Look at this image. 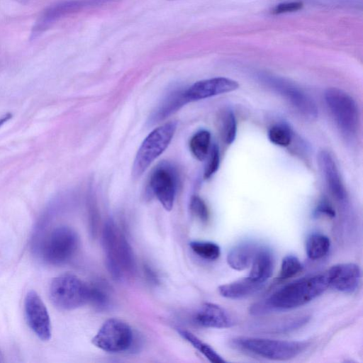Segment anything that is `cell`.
Listing matches in <instances>:
<instances>
[{
  "label": "cell",
  "instance_id": "17",
  "mask_svg": "<svg viewBox=\"0 0 363 363\" xmlns=\"http://www.w3.org/2000/svg\"><path fill=\"white\" fill-rule=\"evenodd\" d=\"M264 284L258 283L249 277L220 285L219 294L228 298L240 299L248 297L260 290Z\"/></svg>",
  "mask_w": 363,
  "mask_h": 363
},
{
  "label": "cell",
  "instance_id": "27",
  "mask_svg": "<svg viewBox=\"0 0 363 363\" xmlns=\"http://www.w3.org/2000/svg\"><path fill=\"white\" fill-rule=\"evenodd\" d=\"M268 138L271 143L276 145L287 147L291 144L292 133L287 125L276 124L269 128Z\"/></svg>",
  "mask_w": 363,
  "mask_h": 363
},
{
  "label": "cell",
  "instance_id": "31",
  "mask_svg": "<svg viewBox=\"0 0 363 363\" xmlns=\"http://www.w3.org/2000/svg\"><path fill=\"white\" fill-rule=\"evenodd\" d=\"M191 213L201 221L207 222L209 218V211L204 201L198 196H193L190 200Z\"/></svg>",
  "mask_w": 363,
  "mask_h": 363
},
{
  "label": "cell",
  "instance_id": "18",
  "mask_svg": "<svg viewBox=\"0 0 363 363\" xmlns=\"http://www.w3.org/2000/svg\"><path fill=\"white\" fill-rule=\"evenodd\" d=\"M274 258L271 251L265 247H259L251 264L249 277L252 280L264 284L272 274Z\"/></svg>",
  "mask_w": 363,
  "mask_h": 363
},
{
  "label": "cell",
  "instance_id": "32",
  "mask_svg": "<svg viewBox=\"0 0 363 363\" xmlns=\"http://www.w3.org/2000/svg\"><path fill=\"white\" fill-rule=\"evenodd\" d=\"M303 4L301 1H290L277 5L272 10L273 14H281L294 12L302 9Z\"/></svg>",
  "mask_w": 363,
  "mask_h": 363
},
{
  "label": "cell",
  "instance_id": "23",
  "mask_svg": "<svg viewBox=\"0 0 363 363\" xmlns=\"http://www.w3.org/2000/svg\"><path fill=\"white\" fill-rule=\"evenodd\" d=\"M184 91V90H178L171 92L158 108L154 115V120L163 119L186 104Z\"/></svg>",
  "mask_w": 363,
  "mask_h": 363
},
{
  "label": "cell",
  "instance_id": "12",
  "mask_svg": "<svg viewBox=\"0 0 363 363\" xmlns=\"http://www.w3.org/2000/svg\"><path fill=\"white\" fill-rule=\"evenodd\" d=\"M239 87V84L226 77H214L195 82L184 94L186 101H196L214 96L231 92Z\"/></svg>",
  "mask_w": 363,
  "mask_h": 363
},
{
  "label": "cell",
  "instance_id": "8",
  "mask_svg": "<svg viewBox=\"0 0 363 363\" xmlns=\"http://www.w3.org/2000/svg\"><path fill=\"white\" fill-rule=\"evenodd\" d=\"M260 79L274 92L284 98L298 113L308 120L318 117L315 103L300 87L281 77L272 74L260 75Z\"/></svg>",
  "mask_w": 363,
  "mask_h": 363
},
{
  "label": "cell",
  "instance_id": "34",
  "mask_svg": "<svg viewBox=\"0 0 363 363\" xmlns=\"http://www.w3.org/2000/svg\"><path fill=\"white\" fill-rule=\"evenodd\" d=\"M145 272L147 273V278L151 281H154L155 283L157 281V278L155 274L150 267L145 268Z\"/></svg>",
  "mask_w": 363,
  "mask_h": 363
},
{
  "label": "cell",
  "instance_id": "19",
  "mask_svg": "<svg viewBox=\"0 0 363 363\" xmlns=\"http://www.w3.org/2000/svg\"><path fill=\"white\" fill-rule=\"evenodd\" d=\"M309 319L310 316L306 314L285 317L272 322L264 323L259 330L277 333L290 332L301 328Z\"/></svg>",
  "mask_w": 363,
  "mask_h": 363
},
{
  "label": "cell",
  "instance_id": "14",
  "mask_svg": "<svg viewBox=\"0 0 363 363\" xmlns=\"http://www.w3.org/2000/svg\"><path fill=\"white\" fill-rule=\"evenodd\" d=\"M329 286L342 293H352L360 283L361 270L354 263H340L332 266L326 272Z\"/></svg>",
  "mask_w": 363,
  "mask_h": 363
},
{
  "label": "cell",
  "instance_id": "10",
  "mask_svg": "<svg viewBox=\"0 0 363 363\" xmlns=\"http://www.w3.org/2000/svg\"><path fill=\"white\" fill-rule=\"evenodd\" d=\"M176 173L171 164L163 162L155 167L149 179L150 191L167 211H170L174 205L177 183Z\"/></svg>",
  "mask_w": 363,
  "mask_h": 363
},
{
  "label": "cell",
  "instance_id": "6",
  "mask_svg": "<svg viewBox=\"0 0 363 363\" xmlns=\"http://www.w3.org/2000/svg\"><path fill=\"white\" fill-rule=\"evenodd\" d=\"M176 129V123H167L154 129L144 139L133 161L132 174L134 178L140 177L151 163L165 150Z\"/></svg>",
  "mask_w": 363,
  "mask_h": 363
},
{
  "label": "cell",
  "instance_id": "20",
  "mask_svg": "<svg viewBox=\"0 0 363 363\" xmlns=\"http://www.w3.org/2000/svg\"><path fill=\"white\" fill-rule=\"evenodd\" d=\"M83 2L72 1L60 3L48 9L37 23L35 30L40 31L50 26L62 16L82 6Z\"/></svg>",
  "mask_w": 363,
  "mask_h": 363
},
{
  "label": "cell",
  "instance_id": "4",
  "mask_svg": "<svg viewBox=\"0 0 363 363\" xmlns=\"http://www.w3.org/2000/svg\"><path fill=\"white\" fill-rule=\"evenodd\" d=\"M325 104L341 133L354 136L359 126V112L354 99L338 88H329L324 93Z\"/></svg>",
  "mask_w": 363,
  "mask_h": 363
},
{
  "label": "cell",
  "instance_id": "25",
  "mask_svg": "<svg viewBox=\"0 0 363 363\" xmlns=\"http://www.w3.org/2000/svg\"><path fill=\"white\" fill-rule=\"evenodd\" d=\"M189 149L199 160H205L211 149V133L206 130L196 132L190 139Z\"/></svg>",
  "mask_w": 363,
  "mask_h": 363
},
{
  "label": "cell",
  "instance_id": "11",
  "mask_svg": "<svg viewBox=\"0 0 363 363\" xmlns=\"http://www.w3.org/2000/svg\"><path fill=\"white\" fill-rule=\"evenodd\" d=\"M25 316L28 325L42 340L51 337V323L47 308L39 295L30 291L24 301Z\"/></svg>",
  "mask_w": 363,
  "mask_h": 363
},
{
  "label": "cell",
  "instance_id": "24",
  "mask_svg": "<svg viewBox=\"0 0 363 363\" xmlns=\"http://www.w3.org/2000/svg\"><path fill=\"white\" fill-rule=\"evenodd\" d=\"M179 335L189 342L194 348L199 350L210 362L213 363H225V361L218 354L210 345L201 341L192 333L184 330L179 329Z\"/></svg>",
  "mask_w": 363,
  "mask_h": 363
},
{
  "label": "cell",
  "instance_id": "35",
  "mask_svg": "<svg viewBox=\"0 0 363 363\" xmlns=\"http://www.w3.org/2000/svg\"><path fill=\"white\" fill-rule=\"evenodd\" d=\"M12 117V114L10 113H7L1 116H0V128L6 123Z\"/></svg>",
  "mask_w": 363,
  "mask_h": 363
},
{
  "label": "cell",
  "instance_id": "13",
  "mask_svg": "<svg viewBox=\"0 0 363 363\" xmlns=\"http://www.w3.org/2000/svg\"><path fill=\"white\" fill-rule=\"evenodd\" d=\"M318 163L333 196L340 203H347L348 199L347 191L333 155L325 150L320 151L318 155Z\"/></svg>",
  "mask_w": 363,
  "mask_h": 363
},
{
  "label": "cell",
  "instance_id": "33",
  "mask_svg": "<svg viewBox=\"0 0 363 363\" xmlns=\"http://www.w3.org/2000/svg\"><path fill=\"white\" fill-rule=\"evenodd\" d=\"M315 215H324L329 218H333L335 216V211L327 200L323 199L318 204L315 210Z\"/></svg>",
  "mask_w": 363,
  "mask_h": 363
},
{
  "label": "cell",
  "instance_id": "29",
  "mask_svg": "<svg viewBox=\"0 0 363 363\" xmlns=\"http://www.w3.org/2000/svg\"><path fill=\"white\" fill-rule=\"evenodd\" d=\"M88 302L99 309L108 307L110 303V296L106 286L101 284L89 285Z\"/></svg>",
  "mask_w": 363,
  "mask_h": 363
},
{
  "label": "cell",
  "instance_id": "28",
  "mask_svg": "<svg viewBox=\"0 0 363 363\" xmlns=\"http://www.w3.org/2000/svg\"><path fill=\"white\" fill-rule=\"evenodd\" d=\"M303 266L294 255H287L281 261V269L278 279L281 280L294 277L303 270Z\"/></svg>",
  "mask_w": 363,
  "mask_h": 363
},
{
  "label": "cell",
  "instance_id": "5",
  "mask_svg": "<svg viewBox=\"0 0 363 363\" xmlns=\"http://www.w3.org/2000/svg\"><path fill=\"white\" fill-rule=\"evenodd\" d=\"M49 294L57 308L71 311L88 303L89 285L75 275L65 274L52 279Z\"/></svg>",
  "mask_w": 363,
  "mask_h": 363
},
{
  "label": "cell",
  "instance_id": "7",
  "mask_svg": "<svg viewBox=\"0 0 363 363\" xmlns=\"http://www.w3.org/2000/svg\"><path fill=\"white\" fill-rule=\"evenodd\" d=\"M79 247L77 233L67 226L53 229L45 240L42 257L47 263L60 266L69 262Z\"/></svg>",
  "mask_w": 363,
  "mask_h": 363
},
{
  "label": "cell",
  "instance_id": "2",
  "mask_svg": "<svg viewBox=\"0 0 363 363\" xmlns=\"http://www.w3.org/2000/svg\"><path fill=\"white\" fill-rule=\"evenodd\" d=\"M102 245L106 268L113 279L121 280L134 275L136 263L132 247L112 220L104 226Z\"/></svg>",
  "mask_w": 363,
  "mask_h": 363
},
{
  "label": "cell",
  "instance_id": "16",
  "mask_svg": "<svg viewBox=\"0 0 363 363\" xmlns=\"http://www.w3.org/2000/svg\"><path fill=\"white\" fill-rule=\"evenodd\" d=\"M259 248L255 242L251 241L238 244L229 251L227 262L235 270H244L251 266Z\"/></svg>",
  "mask_w": 363,
  "mask_h": 363
},
{
  "label": "cell",
  "instance_id": "21",
  "mask_svg": "<svg viewBox=\"0 0 363 363\" xmlns=\"http://www.w3.org/2000/svg\"><path fill=\"white\" fill-rule=\"evenodd\" d=\"M306 252L308 258L313 260L325 257L330 247V240L323 234L310 235L306 241Z\"/></svg>",
  "mask_w": 363,
  "mask_h": 363
},
{
  "label": "cell",
  "instance_id": "22",
  "mask_svg": "<svg viewBox=\"0 0 363 363\" xmlns=\"http://www.w3.org/2000/svg\"><path fill=\"white\" fill-rule=\"evenodd\" d=\"M218 129L223 140L228 145L233 143L237 135V121L234 112L223 109L218 116Z\"/></svg>",
  "mask_w": 363,
  "mask_h": 363
},
{
  "label": "cell",
  "instance_id": "15",
  "mask_svg": "<svg viewBox=\"0 0 363 363\" xmlns=\"http://www.w3.org/2000/svg\"><path fill=\"white\" fill-rule=\"evenodd\" d=\"M195 322L205 328H227L233 321L228 311L220 306L213 303H204L194 316Z\"/></svg>",
  "mask_w": 363,
  "mask_h": 363
},
{
  "label": "cell",
  "instance_id": "26",
  "mask_svg": "<svg viewBox=\"0 0 363 363\" xmlns=\"http://www.w3.org/2000/svg\"><path fill=\"white\" fill-rule=\"evenodd\" d=\"M189 246L200 257L208 260H216L220 255V248L215 242L209 241H191Z\"/></svg>",
  "mask_w": 363,
  "mask_h": 363
},
{
  "label": "cell",
  "instance_id": "3",
  "mask_svg": "<svg viewBox=\"0 0 363 363\" xmlns=\"http://www.w3.org/2000/svg\"><path fill=\"white\" fill-rule=\"evenodd\" d=\"M233 345L244 351L272 360H288L302 353L309 345L305 341H288L261 337H240Z\"/></svg>",
  "mask_w": 363,
  "mask_h": 363
},
{
  "label": "cell",
  "instance_id": "9",
  "mask_svg": "<svg viewBox=\"0 0 363 363\" xmlns=\"http://www.w3.org/2000/svg\"><path fill=\"white\" fill-rule=\"evenodd\" d=\"M133 333L130 325L118 318L106 320L91 342L105 352L117 353L128 350L133 342Z\"/></svg>",
  "mask_w": 363,
  "mask_h": 363
},
{
  "label": "cell",
  "instance_id": "1",
  "mask_svg": "<svg viewBox=\"0 0 363 363\" xmlns=\"http://www.w3.org/2000/svg\"><path fill=\"white\" fill-rule=\"evenodd\" d=\"M329 287L326 273L303 277L284 285L267 298L254 303L250 313L255 315L301 306L322 294Z\"/></svg>",
  "mask_w": 363,
  "mask_h": 363
},
{
  "label": "cell",
  "instance_id": "30",
  "mask_svg": "<svg viewBox=\"0 0 363 363\" xmlns=\"http://www.w3.org/2000/svg\"><path fill=\"white\" fill-rule=\"evenodd\" d=\"M207 157L203 172V177L206 179L211 178L217 172L220 165V152L217 145L211 147Z\"/></svg>",
  "mask_w": 363,
  "mask_h": 363
}]
</instances>
